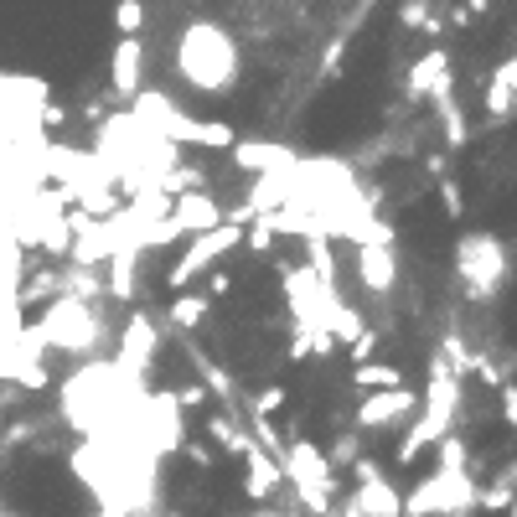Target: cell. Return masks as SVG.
I'll return each instance as SVG.
<instances>
[{"instance_id": "cell-22", "label": "cell", "mask_w": 517, "mask_h": 517, "mask_svg": "<svg viewBox=\"0 0 517 517\" xmlns=\"http://www.w3.org/2000/svg\"><path fill=\"white\" fill-rule=\"evenodd\" d=\"M114 26H119V37H140L145 6H140V0H119V6H114Z\"/></svg>"}, {"instance_id": "cell-16", "label": "cell", "mask_w": 517, "mask_h": 517, "mask_svg": "<svg viewBox=\"0 0 517 517\" xmlns=\"http://www.w3.org/2000/svg\"><path fill=\"white\" fill-rule=\"evenodd\" d=\"M440 83H450V57H445L440 47H430V52H424L419 63L409 68V94H414V99H430Z\"/></svg>"}, {"instance_id": "cell-29", "label": "cell", "mask_w": 517, "mask_h": 517, "mask_svg": "<svg viewBox=\"0 0 517 517\" xmlns=\"http://www.w3.org/2000/svg\"><path fill=\"white\" fill-rule=\"evenodd\" d=\"M486 6H492V0H466V11L476 16V11H486Z\"/></svg>"}, {"instance_id": "cell-3", "label": "cell", "mask_w": 517, "mask_h": 517, "mask_svg": "<svg viewBox=\"0 0 517 517\" xmlns=\"http://www.w3.org/2000/svg\"><path fill=\"white\" fill-rule=\"evenodd\" d=\"M130 114L140 119L150 135H161V140H171V145H181V150H187V145L233 150V145H238V130H233V125H218V119H192L171 94H161V88H140V94L130 99Z\"/></svg>"}, {"instance_id": "cell-20", "label": "cell", "mask_w": 517, "mask_h": 517, "mask_svg": "<svg viewBox=\"0 0 517 517\" xmlns=\"http://www.w3.org/2000/svg\"><path fill=\"white\" fill-rule=\"evenodd\" d=\"M481 109H486V119H497V125H502V119L517 109V94H512V83H502L497 73L486 78V88H481Z\"/></svg>"}, {"instance_id": "cell-5", "label": "cell", "mask_w": 517, "mask_h": 517, "mask_svg": "<svg viewBox=\"0 0 517 517\" xmlns=\"http://www.w3.org/2000/svg\"><path fill=\"white\" fill-rule=\"evenodd\" d=\"M37 331H42L47 347L68 352V357H88L104 342V316L94 311V300H83V295H52V306L42 311Z\"/></svg>"}, {"instance_id": "cell-30", "label": "cell", "mask_w": 517, "mask_h": 517, "mask_svg": "<svg viewBox=\"0 0 517 517\" xmlns=\"http://www.w3.org/2000/svg\"><path fill=\"white\" fill-rule=\"evenodd\" d=\"M507 517H517V492H512V502H507Z\"/></svg>"}, {"instance_id": "cell-1", "label": "cell", "mask_w": 517, "mask_h": 517, "mask_svg": "<svg viewBox=\"0 0 517 517\" xmlns=\"http://www.w3.org/2000/svg\"><path fill=\"white\" fill-rule=\"evenodd\" d=\"M176 73L187 78L197 94H228L238 83V42L223 32L218 21H187L176 37Z\"/></svg>"}, {"instance_id": "cell-8", "label": "cell", "mask_w": 517, "mask_h": 517, "mask_svg": "<svg viewBox=\"0 0 517 517\" xmlns=\"http://www.w3.org/2000/svg\"><path fill=\"white\" fill-rule=\"evenodd\" d=\"M357 280L373 295H393V285H399V249H393L388 223H378V218L357 238Z\"/></svg>"}, {"instance_id": "cell-4", "label": "cell", "mask_w": 517, "mask_h": 517, "mask_svg": "<svg viewBox=\"0 0 517 517\" xmlns=\"http://www.w3.org/2000/svg\"><path fill=\"white\" fill-rule=\"evenodd\" d=\"M285 481L295 486L300 497V512L306 517H331V497H337V471H331L326 450L311 445V440H285V450L275 455Z\"/></svg>"}, {"instance_id": "cell-23", "label": "cell", "mask_w": 517, "mask_h": 517, "mask_svg": "<svg viewBox=\"0 0 517 517\" xmlns=\"http://www.w3.org/2000/svg\"><path fill=\"white\" fill-rule=\"evenodd\" d=\"M243 243H249L254 254H269V243H275V223H269V218H254V228L243 233Z\"/></svg>"}, {"instance_id": "cell-19", "label": "cell", "mask_w": 517, "mask_h": 517, "mask_svg": "<svg viewBox=\"0 0 517 517\" xmlns=\"http://www.w3.org/2000/svg\"><path fill=\"white\" fill-rule=\"evenodd\" d=\"M352 383L357 388H399L404 383V368H393V362H357V368H352Z\"/></svg>"}, {"instance_id": "cell-24", "label": "cell", "mask_w": 517, "mask_h": 517, "mask_svg": "<svg viewBox=\"0 0 517 517\" xmlns=\"http://www.w3.org/2000/svg\"><path fill=\"white\" fill-rule=\"evenodd\" d=\"M440 202H445L450 218H466V192L455 187V181H440Z\"/></svg>"}, {"instance_id": "cell-26", "label": "cell", "mask_w": 517, "mask_h": 517, "mask_svg": "<svg viewBox=\"0 0 517 517\" xmlns=\"http://www.w3.org/2000/svg\"><path fill=\"white\" fill-rule=\"evenodd\" d=\"M502 419L517 430V383H502Z\"/></svg>"}, {"instance_id": "cell-2", "label": "cell", "mask_w": 517, "mask_h": 517, "mask_svg": "<svg viewBox=\"0 0 517 517\" xmlns=\"http://www.w3.org/2000/svg\"><path fill=\"white\" fill-rule=\"evenodd\" d=\"M461 404H466L461 378H455L445 362L435 357V362H430V383H424V393H419V414H414V424L404 430L399 455H393V461H399V466H414L435 440L450 435V424H455V414H461Z\"/></svg>"}, {"instance_id": "cell-15", "label": "cell", "mask_w": 517, "mask_h": 517, "mask_svg": "<svg viewBox=\"0 0 517 517\" xmlns=\"http://www.w3.org/2000/svg\"><path fill=\"white\" fill-rule=\"evenodd\" d=\"M233 161H238L243 171H259V176L295 166L290 150H285V145H269V140H238V145H233Z\"/></svg>"}, {"instance_id": "cell-10", "label": "cell", "mask_w": 517, "mask_h": 517, "mask_svg": "<svg viewBox=\"0 0 517 517\" xmlns=\"http://www.w3.org/2000/svg\"><path fill=\"white\" fill-rule=\"evenodd\" d=\"M419 414V393L409 383L399 388H373L368 399L357 404V435H368V430H399L404 419Z\"/></svg>"}, {"instance_id": "cell-7", "label": "cell", "mask_w": 517, "mask_h": 517, "mask_svg": "<svg viewBox=\"0 0 517 517\" xmlns=\"http://www.w3.org/2000/svg\"><path fill=\"white\" fill-rule=\"evenodd\" d=\"M238 243H243V223H218V228H207V233H192L187 238V254H181L176 259V269H171V275H166V290H187L197 275H207V269L212 264H218L228 249H238Z\"/></svg>"}, {"instance_id": "cell-25", "label": "cell", "mask_w": 517, "mask_h": 517, "mask_svg": "<svg viewBox=\"0 0 517 517\" xmlns=\"http://www.w3.org/2000/svg\"><path fill=\"white\" fill-rule=\"evenodd\" d=\"M280 404H285V388H264L259 399L249 404V414H269V419H275V409H280Z\"/></svg>"}, {"instance_id": "cell-28", "label": "cell", "mask_w": 517, "mask_h": 517, "mask_svg": "<svg viewBox=\"0 0 517 517\" xmlns=\"http://www.w3.org/2000/svg\"><path fill=\"white\" fill-rule=\"evenodd\" d=\"M399 21H404V26H419V21H424V0H414V6H404V11H399Z\"/></svg>"}, {"instance_id": "cell-13", "label": "cell", "mask_w": 517, "mask_h": 517, "mask_svg": "<svg viewBox=\"0 0 517 517\" xmlns=\"http://www.w3.org/2000/svg\"><path fill=\"white\" fill-rule=\"evenodd\" d=\"M109 88L119 99H135L145 88V42L140 37H119V47L109 57Z\"/></svg>"}, {"instance_id": "cell-9", "label": "cell", "mask_w": 517, "mask_h": 517, "mask_svg": "<svg viewBox=\"0 0 517 517\" xmlns=\"http://www.w3.org/2000/svg\"><path fill=\"white\" fill-rule=\"evenodd\" d=\"M352 471H357V492H352L347 507H352L357 517H404V492L383 476L378 461H362V455H357Z\"/></svg>"}, {"instance_id": "cell-17", "label": "cell", "mask_w": 517, "mask_h": 517, "mask_svg": "<svg viewBox=\"0 0 517 517\" xmlns=\"http://www.w3.org/2000/svg\"><path fill=\"white\" fill-rule=\"evenodd\" d=\"M166 316H171V326H176V331H197V326L212 316V300H207L202 290H197V295H192V290H181V295L171 300V311H166Z\"/></svg>"}, {"instance_id": "cell-11", "label": "cell", "mask_w": 517, "mask_h": 517, "mask_svg": "<svg viewBox=\"0 0 517 517\" xmlns=\"http://www.w3.org/2000/svg\"><path fill=\"white\" fill-rule=\"evenodd\" d=\"M156 342H161V337H156V326H150V316H135V321L125 326V337H119V352H114V368L145 383V373H150V362H156Z\"/></svg>"}, {"instance_id": "cell-6", "label": "cell", "mask_w": 517, "mask_h": 517, "mask_svg": "<svg viewBox=\"0 0 517 517\" xmlns=\"http://www.w3.org/2000/svg\"><path fill=\"white\" fill-rule=\"evenodd\" d=\"M455 280L466 285L471 300L497 295L507 280V243L497 233H466L455 243Z\"/></svg>"}, {"instance_id": "cell-27", "label": "cell", "mask_w": 517, "mask_h": 517, "mask_svg": "<svg viewBox=\"0 0 517 517\" xmlns=\"http://www.w3.org/2000/svg\"><path fill=\"white\" fill-rule=\"evenodd\" d=\"M181 450H187V461H192V466H212V461H218V455H212L207 445H192V440H181Z\"/></svg>"}, {"instance_id": "cell-14", "label": "cell", "mask_w": 517, "mask_h": 517, "mask_svg": "<svg viewBox=\"0 0 517 517\" xmlns=\"http://www.w3.org/2000/svg\"><path fill=\"white\" fill-rule=\"evenodd\" d=\"M171 218H176V228L181 233H207V228H218L223 223V202L212 197L207 187H197V192H181V197H171Z\"/></svg>"}, {"instance_id": "cell-18", "label": "cell", "mask_w": 517, "mask_h": 517, "mask_svg": "<svg viewBox=\"0 0 517 517\" xmlns=\"http://www.w3.org/2000/svg\"><path fill=\"white\" fill-rule=\"evenodd\" d=\"M512 492H517V461H512L497 481H486V486H481V492H476V507H486V512H507Z\"/></svg>"}, {"instance_id": "cell-21", "label": "cell", "mask_w": 517, "mask_h": 517, "mask_svg": "<svg viewBox=\"0 0 517 517\" xmlns=\"http://www.w3.org/2000/svg\"><path fill=\"white\" fill-rule=\"evenodd\" d=\"M233 419H238V414H207V430H212V440H218L228 455H243V450H249V440H254V435H243Z\"/></svg>"}, {"instance_id": "cell-12", "label": "cell", "mask_w": 517, "mask_h": 517, "mask_svg": "<svg viewBox=\"0 0 517 517\" xmlns=\"http://www.w3.org/2000/svg\"><path fill=\"white\" fill-rule=\"evenodd\" d=\"M280 486H285L280 461L259 440H249V450H243V492H249V502H275Z\"/></svg>"}]
</instances>
